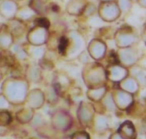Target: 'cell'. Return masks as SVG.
<instances>
[{
    "instance_id": "cell-1",
    "label": "cell",
    "mask_w": 146,
    "mask_h": 139,
    "mask_svg": "<svg viewBox=\"0 0 146 139\" xmlns=\"http://www.w3.org/2000/svg\"><path fill=\"white\" fill-rule=\"evenodd\" d=\"M82 78L88 89L105 86L108 81L106 68L97 62L86 64L83 68Z\"/></svg>"
},
{
    "instance_id": "cell-2",
    "label": "cell",
    "mask_w": 146,
    "mask_h": 139,
    "mask_svg": "<svg viewBox=\"0 0 146 139\" xmlns=\"http://www.w3.org/2000/svg\"><path fill=\"white\" fill-rule=\"evenodd\" d=\"M97 14L102 21L112 23L121 17V12L116 1L100 2L98 6Z\"/></svg>"
},
{
    "instance_id": "cell-3",
    "label": "cell",
    "mask_w": 146,
    "mask_h": 139,
    "mask_svg": "<svg viewBox=\"0 0 146 139\" xmlns=\"http://www.w3.org/2000/svg\"><path fill=\"white\" fill-rule=\"evenodd\" d=\"M113 39L118 48H125L133 46L135 42V33L133 28L130 26H122L116 30Z\"/></svg>"
},
{
    "instance_id": "cell-4",
    "label": "cell",
    "mask_w": 146,
    "mask_h": 139,
    "mask_svg": "<svg viewBox=\"0 0 146 139\" xmlns=\"http://www.w3.org/2000/svg\"><path fill=\"white\" fill-rule=\"evenodd\" d=\"M51 124L55 130L66 132L72 126V116L66 111L58 109L51 114Z\"/></svg>"
},
{
    "instance_id": "cell-5",
    "label": "cell",
    "mask_w": 146,
    "mask_h": 139,
    "mask_svg": "<svg viewBox=\"0 0 146 139\" xmlns=\"http://www.w3.org/2000/svg\"><path fill=\"white\" fill-rule=\"evenodd\" d=\"M96 113L94 104L85 101L81 102L77 110V117L80 124L84 127H91L93 126Z\"/></svg>"
},
{
    "instance_id": "cell-6",
    "label": "cell",
    "mask_w": 146,
    "mask_h": 139,
    "mask_svg": "<svg viewBox=\"0 0 146 139\" xmlns=\"http://www.w3.org/2000/svg\"><path fill=\"white\" fill-rule=\"evenodd\" d=\"M48 28L34 25L27 35V41L33 46H43L46 45L49 36Z\"/></svg>"
},
{
    "instance_id": "cell-7",
    "label": "cell",
    "mask_w": 146,
    "mask_h": 139,
    "mask_svg": "<svg viewBox=\"0 0 146 139\" xmlns=\"http://www.w3.org/2000/svg\"><path fill=\"white\" fill-rule=\"evenodd\" d=\"M113 101L116 109L121 111H128L133 104V94L123 89L117 88L111 92Z\"/></svg>"
},
{
    "instance_id": "cell-8",
    "label": "cell",
    "mask_w": 146,
    "mask_h": 139,
    "mask_svg": "<svg viewBox=\"0 0 146 139\" xmlns=\"http://www.w3.org/2000/svg\"><path fill=\"white\" fill-rule=\"evenodd\" d=\"M108 81L118 84L129 75V69L119 63L108 65L106 68Z\"/></svg>"
},
{
    "instance_id": "cell-9",
    "label": "cell",
    "mask_w": 146,
    "mask_h": 139,
    "mask_svg": "<svg viewBox=\"0 0 146 139\" xmlns=\"http://www.w3.org/2000/svg\"><path fill=\"white\" fill-rule=\"evenodd\" d=\"M87 52L91 58L96 61H99L106 56L107 45L103 40L94 38L90 41L87 48Z\"/></svg>"
},
{
    "instance_id": "cell-10",
    "label": "cell",
    "mask_w": 146,
    "mask_h": 139,
    "mask_svg": "<svg viewBox=\"0 0 146 139\" xmlns=\"http://www.w3.org/2000/svg\"><path fill=\"white\" fill-rule=\"evenodd\" d=\"M133 46L125 48H118L116 51L118 63L128 68L135 65L137 61V52Z\"/></svg>"
},
{
    "instance_id": "cell-11",
    "label": "cell",
    "mask_w": 146,
    "mask_h": 139,
    "mask_svg": "<svg viewBox=\"0 0 146 139\" xmlns=\"http://www.w3.org/2000/svg\"><path fill=\"white\" fill-rule=\"evenodd\" d=\"M27 101L29 106L34 110H37L44 106L46 102L45 93L39 89H34L28 93Z\"/></svg>"
},
{
    "instance_id": "cell-12",
    "label": "cell",
    "mask_w": 146,
    "mask_h": 139,
    "mask_svg": "<svg viewBox=\"0 0 146 139\" xmlns=\"http://www.w3.org/2000/svg\"><path fill=\"white\" fill-rule=\"evenodd\" d=\"M88 1L87 0H68L65 7L67 14L73 16H81Z\"/></svg>"
},
{
    "instance_id": "cell-13",
    "label": "cell",
    "mask_w": 146,
    "mask_h": 139,
    "mask_svg": "<svg viewBox=\"0 0 146 139\" xmlns=\"http://www.w3.org/2000/svg\"><path fill=\"white\" fill-rule=\"evenodd\" d=\"M117 132L123 139H136V130L133 123L125 121L118 127Z\"/></svg>"
},
{
    "instance_id": "cell-14",
    "label": "cell",
    "mask_w": 146,
    "mask_h": 139,
    "mask_svg": "<svg viewBox=\"0 0 146 139\" xmlns=\"http://www.w3.org/2000/svg\"><path fill=\"white\" fill-rule=\"evenodd\" d=\"M118 88L123 89L130 94H134L138 89V85L137 79L131 75H128L126 78L118 84Z\"/></svg>"
},
{
    "instance_id": "cell-15",
    "label": "cell",
    "mask_w": 146,
    "mask_h": 139,
    "mask_svg": "<svg viewBox=\"0 0 146 139\" xmlns=\"http://www.w3.org/2000/svg\"><path fill=\"white\" fill-rule=\"evenodd\" d=\"M108 93V88L106 85L98 88L88 89L86 96L88 99L93 102H99L103 100Z\"/></svg>"
},
{
    "instance_id": "cell-16",
    "label": "cell",
    "mask_w": 146,
    "mask_h": 139,
    "mask_svg": "<svg viewBox=\"0 0 146 139\" xmlns=\"http://www.w3.org/2000/svg\"><path fill=\"white\" fill-rule=\"evenodd\" d=\"M93 126H94L95 130L99 133L105 132L107 129H108V122L104 113H96Z\"/></svg>"
},
{
    "instance_id": "cell-17",
    "label": "cell",
    "mask_w": 146,
    "mask_h": 139,
    "mask_svg": "<svg viewBox=\"0 0 146 139\" xmlns=\"http://www.w3.org/2000/svg\"><path fill=\"white\" fill-rule=\"evenodd\" d=\"M27 80L37 83L42 79L41 68L39 65H31L27 70Z\"/></svg>"
},
{
    "instance_id": "cell-18",
    "label": "cell",
    "mask_w": 146,
    "mask_h": 139,
    "mask_svg": "<svg viewBox=\"0 0 146 139\" xmlns=\"http://www.w3.org/2000/svg\"><path fill=\"white\" fill-rule=\"evenodd\" d=\"M37 15L42 16L46 12V3L42 0H30L28 4Z\"/></svg>"
},
{
    "instance_id": "cell-19",
    "label": "cell",
    "mask_w": 146,
    "mask_h": 139,
    "mask_svg": "<svg viewBox=\"0 0 146 139\" xmlns=\"http://www.w3.org/2000/svg\"><path fill=\"white\" fill-rule=\"evenodd\" d=\"M37 14L34 12V10L31 8L29 5L27 7H23L21 10V16L19 18V21H29L34 18H36L35 16Z\"/></svg>"
},
{
    "instance_id": "cell-20",
    "label": "cell",
    "mask_w": 146,
    "mask_h": 139,
    "mask_svg": "<svg viewBox=\"0 0 146 139\" xmlns=\"http://www.w3.org/2000/svg\"><path fill=\"white\" fill-rule=\"evenodd\" d=\"M34 111L35 110L29 107L26 108V109H24L23 111L21 110L20 111L21 116L20 119H19V121L22 123H27L31 121L34 118Z\"/></svg>"
},
{
    "instance_id": "cell-21",
    "label": "cell",
    "mask_w": 146,
    "mask_h": 139,
    "mask_svg": "<svg viewBox=\"0 0 146 139\" xmlns=\"http://www.w3.org/2000/svg\"><path fill=\"white\" fill-rule=\"evenodd\" d=\"M14 63V57L10 52H4L0 53V65H12Z\"/></svg>"
},
{
    "instance_id": "cell-22",
    "label": "cell",
    "mask_w": 146,
    "mask_h": 139,
    "mask_svg": "<svg viewBox=\"0 0 146 139\" xmlns=\"http://www.w3.org/2000/svg\"><path fill=\"white\" fill-rule=\"evenodd\" d=\"M32 50H31V56L34 58H37V59L41 60L42 58H44L45 56V49L43 46H33Z\"/></svg>"
},
{
    "instance_id": "cell-23",
    "label": "cell",
    "mask_w": 146,
    "mask_h": 139,
    "mask_svg": "<svg viewBox=\"0 0 146 139\" xmlns=\"http://www.w3.org/2000/svg\"><path fill=\"white\" fill-rule=\"evenodd\" d=\"M97 10H98V7H96V6L94 4L91 2H88L86 7L85 9H84V12H83L82 15L85 17H90L92 16L93 15H94L95 14L97 13Z\"/></svg>"
},
{
    "instance_id": "cell-24",
    "label": "cell",
    "mask_w": 146,
    "mask_h": 139,
    "mask_svg": "<svg viewBox=\"0 0 146 139\" xmlns=\"http://www.w3.org/2000/svg\"><path fill=\"white\" fill-rule=\"evenodd\" d=\"M116 1L122 14L129 12L130 10L132 8L133 2L131 0H116Z\"/></svg>"
},
{
    "instance_id": "cell-25",
    "label": "cell",
    "mask_w": 146,
    "mask_h": 139,
    "mask_svg": "<svg viewBox=\"0 0 146 139\" xmlns=\"http://www.w3.org/2000/svg\"><path fill=\"white\" fill-rule=\"evenodd\" d=\"M11 121V116L7 111H0V126H5Z\"/></svg>"
},
{
    "instance_id": "cell-26",
    "label": "cell",
    "mask_w": 146,
    "mask_h": 139,
    "mask_svg": "<svg viewBox=\"0 0 146 139\" xmlns=\"http://www.w3.org/2000/svg\"><path fill=\"white\" fill-rule=\"evenodd\" d=\"M34 25L40 26L45 27L46 28H49L50 26V21L46 17L40 16L38 18H34Z\"/></svg>"
},
{
    "instance_id": "cell-27",
    "label": "cell",
    "mask_w": 146,
    "mask_h": 139,
    "mask_svg": "<svg viewBox=\"0 0 146 139\" xmlns=\"http://www.w3.org/2000/svg\"><path fill=\"white\" fill-rule=\"evenodd\" d=\"M71 139H90V136L87 132L84 130H78L71 136Z\"/></svg>"
},
{
    "instance_id": "cell-28",
    "label": "cell",
    "mask_w": 146,
    "mask_h": 139,
    "mask_svg": "<svg viewBox=\"0 0 146 139\" xmlns=\"http://www.w3.org/2000/svg\"><path fill=\"white\" fill-rule=\"evenodd\" d=\"M109 139H123L119 134H118V132H115V133H112L110 136Z\"/></svg>"
},
{
    "instance_id": "cell-29",
    "label": "cell",
    "mask_w": 146,
    "mask_h": 139,
    "mask_svg": "<svg viewBox=\"0 0 146 139\" xmlns=\"http://www.w3.org/2000/svg\"><path fill=\"white\" fill-rule=\"evenodd\" d=\"M137 2L143 7H146V0H138Z\"/></svg>"
},
{
    "instance_id": "cell-30",
    "label": "cell",
    "mask_w": 146,
    "mask_h": 139,
    "mask_svg": "<svg viewBox=\"0 0 146 139\" xmlns=\"http://www.w3.org/2000/svg\"><path fill=\"white\" fill-rule=\"evenodd\" d=\"M100 2H104V1H116V0H98Z\"/></svg>"
},
{
    "instance_id": "cell-31",
    "label": "cell",
    "mask_w": 146,
    "mask_h": 139,
    "mask_svg": "<svg viewBox=\"0 0 146 139\" xmlns=\"http://www.w3.org/2000/svg\"><path fill=\"white\" fill-rule=\"evenodd\" d=\"M62 139H71V136H65V137L63 138Z\"/></svg>"
},
{
    "instance_id": "cell-32",
    "label": "cell",
    "mask_w": 146,
    "mask_h": 139,
    "mask_svg": "<svg viewBox=\"0 0 146 139\" xmlns=\"http://www.w3.org/2000/svg\"><path fill=\"white\" fill-rule=\"evenodd\" d=\"M131 1L133 3V2H137V1H138V0H131Z\"/></svg>"
},
{
    "instance_id": "cell-33",
    "label": "cell",
    "mask_w": 146,
    "mask_h": 139,
    "mask_svg": "<svg viewBox=\"0 0 146 139\" xmlns=\"http://www.w3.org/2000/svg\"><path fill=\"white\" fill-rule=\"evenodd\" d=\"M42 1H44V2H45V3H46V2H47V1H48V0H42Z\"/></svg>"
}]
</instances>
